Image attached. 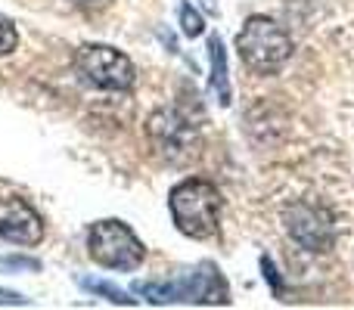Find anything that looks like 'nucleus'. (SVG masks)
I'll use <instances>...</instances> for the list:
<instances>
[{"label":"nucleus","mask_w":354,"mask_h":310,"mask_svg":"<svg viewBox=\"0 0 354 310\" xmlns=\"http://www.w3.org/2000/svg\"><path fill=\"white\" fill-rule=\"evenodd\" d=\"M16 43H19V31H16V25L10 22V19L0 12V56H6V53H12L16 50Z\"/></svg>","instance_id":"nucleus-12"},{"label":"nucleus","mask_w":354,"mask_h":310,"mask_svg":"<svg viewBox=\"0 0 354 310\" xmlns=\"http://www.w3.org/2000/svg\"><path fill=\"white\" fill-rule=\"evenodd\" d=\"M208 59H212V84L214 97H218L221 106H230V78H227V50H224V41L218 35L208 37Z\"/></svg>","instance_id":"nucleus-9"},{"label":"nucleus","mask_w":354,"mask_h":310,"mask_svg":"<svg viewBox=\"0 0 354 310\" xmlns=\"http://www.w3.org/2000/svg\"><path fill=\"white\" fill-rule=\"evenodd\" d=\"M0 270H41L35 258H0Z\"/></svg>","instance_id":"nucleus-13"},{"label":"nucleus","mask_w":354,"mask_h":310,"mask_svg":"<svg viewBox=\"0 0 354 310\" xmlns=\"http://www.w3.org/2000/svg\"><path fill=\"white\" fill-rule=\"evenodd\" d=\"M87 251L106 270H137L147 258L140 236L124 220H97L87 230Z\"/></svg>","instance_id":"nucleus-5"},{"label":"nucleus","mask_w":354,"mask_h":310,"mask_svg":"<svg viewBox=\"0 0 354 310\" xmlns=\"http://www.w3.org/2000/svg\"><path fill=\"white\" fill-rule=\"evenodd\" d=\"M236 53L255 75H277L292 59V35L270 16H249L236 35Z\"/></svg>","instance_id":"nucleus-3"},{"label":"nucleus","mask_w":354,"mask_h":310,"mask_svg":"<svg viewBox=\"0 0 354 310\" xmlns=\"http://www.w3.org/2000/svg\"><path fill=\"white\" fill-rule=\"evenodd\" d=\"M75 6H103L106 0H72Z\"/></svg>","instance_id":"nucleus-15"},{"label":"nucleus","mask_w":354,"mask_h":310,"mask_svg":"<svg viewBox=\"0 0 354 310\" xmlns=\"http://www.w3.org/2000/svg\"><path fill=\"white\" fill-rule=\"evenodd\" d=\"M0 239L10 245H37L44 239V220L25 199H0Z\"/></svg>","instance_id":"nucleus-8"},{"label":"nucleus","mask_w":354,"mask_h":310,"mask_svg":"<svg viewBox=\"0 0 354 310\" xmlns=\"http://www.w3.org/2000/svg\"><path fill=\"white\" fill-rule=\"evenodd\" d=\"M28 298H22L19 292H10V289H0V307H25Z\"/></svg>","instance_id":"nucleus-14"},{"label":"nucleus","mask_w":354,"mask_h":310,"mask_svg":"<svg viewBox=\"0 0 354 310\" xmlns=\"http://www.w3.org/2000/svg\"><path fill=\"white\" fill-rule=\"evenodd\" d=\"M180 28H183V35H187V37H199L202 31H205V22H202V16L189 3L180 6Z\"/></svg>","instance_id":"nucleus-11"},{"label":"nucleus","mask_w":354,"mask_h":310,"mask_svg":"<svg viewBox=\"0 0 354 310\" xmlns=\"http://www.w3.org/2000/svg\"><path fill=\"white\" fill-rule=\"evenodd\" d=\"M81 286L87 289V292H93V295H103V298H109L112 304H124V307H131L134 304V298H128V292H122L118 286H112V282H103V280H78Z\"/></svg>","instance_id":"nucleus-10"},{"label":"nucleus","mask_w":354,"mask_h":310,"mask_svg":"<svg viewBox=\"0 0 354 310\" xmlns=\"http://www.w3.org/2000/svg\"><path fill=\"white\" fill-rule=\"evenodd\" d=\"M168 208H171L174 226L189 239H212L221 230V189L212 180L202 177H187L168 193Z\"/></svg>","instance_id":"nucleus-1"},{"label":"nucleus","mask_w":354,"mask_h":310,"mask_svg":"<svg viewBox=\"0 0 354 310\" xmlns=\"http://www.w3.org/2000/svg\"><path fill=\"white\" fill-rule=\"evenodd\" d=\"M283 230L308 255H326L336 249L339 224L336 214L314 199H295L283 208Z\"/></svg>","instance_id":"nucleus-4"},{"label":"nucleus","mask_w":354,"mask_h":310,"mask_svg":"<svg viewBox=\"0 0 354 310\" xmlns=\"http://www.w3.org/2000/svg\"><path fill=\"white\" fill-rule=\"evenodd\" d=\"M147 140L153 153L168 164H187L199 153V130L174 106L156 109L147 122Z\"/></svg>","instance_id":"nucleus-6"},{"label":"nucleus","mask_w":354,"mask_h":310,"mask_svg":"<svg viewBox=\"0 0 354 310\" xmlns=\"http://www.w3.org/2000/svg\"><path fill=\"white\" fill-rule=\"evenodd\" d=\"M134 295L149 304H230V289L212 261L168 282H134Z\"/></svg>","instance_id":"nucleus-2"},{"label":"nucleus","mask_w":354,"mask_h":310,"mask_svg":"<svg viewBox=\"0 0 354 310\" xmlns=\"http://www.w3.org/2000/svg\"><path fill=\"white\" fill-rule=\"evenodd\" d=\"M75 72L87 84L100 87V90H115V93L131 90L137 81V68L131 62V56L109 47V43H84V47H78Z\"/></svg>","instance_id":"nucleus-7"}]
</instances>
